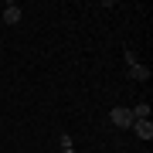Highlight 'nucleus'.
<instances>
[{
	"mask_svg": "<svg viewBox=\"0 0 153 153\" xmlns=\"http://www.w3.org/2000/svg\"><path fill=\"white\" fill-rule=\"evenodd\" d=\"M109 123L116 126V129H129L133 126V112L126 109V105H112L109 109Z\"/></svg>",
	"mask_w": 153,
	"mask_h": 153,
	"instance_id": "f257e3e1",
	"label": "nucleus"
},
{
	"mask_svg": "<svg viewBox=\"0 0 153 153\" xmlns=\"http://www.w3.org/2000/svg\"><path fill=\"white\" fill-rule=\"evenodd\" d=\"M129 129L136 133L140 140H146V143L153 140V123H150V119H133V126H129Z\"/></svg>",
	"mask_w": 153,
	"mask_h": 153,
	"instance_id": "f03ea898",
	"label": "nucleus"
},
{
	"mask_svg": "<svg viewBox=\"0 0 153 153\" xmlns=\"http://www.w3.org/2000/svg\"><path fill=\"white\" fill-rule=\"evenodd\" d=\"M129 78H133V82H150V68L136 61V65H129Z\"/></svg>",
	"mask_w": 153,
	"mask_h": 153,
	"instance_id": "7ed1b4c3",
	"label": "nucleus"
},
{
	"mask_svg": "<svg viewBox=\"0 0 153 153\" xmlns=\"http://www.w3.org/2000/svg\"><path fill=\"white\" fill-rule=\"evenodd\" d=\"M0 17H4V24H17V21H21V7H17V4H7Z\"/></svg>",
	"mask_w": 153,
	"mask_h": 153,
	"instance_id": "20e7f679",
	"label": "nucleus"
},
{
	"mask_svg": "<svg viewBox=\"0 0 153 153\" xmlns=\"http://www.w3.org/2000/svg\"><path fill=\"white\" fill-rule=\"evenodd\" d=\"M129 112H133V119H150V102H136Z\"/></svg>",
	"mask_w": 153,
	"mask_h": 153,
	"instance_id": "39448f33",
	"label": "nucleus"
},
{
	"mask_svg": "<svg viewBox=\"0 0 153 153\" xmlns=\"http://www.w3.org/2000/svg\"><path fill=\"white\" fill-rule=\"evenodd\" d=\"M61 153H78V150H75V143H71V136H68V133H61Z\"/></svg>",
	"mask_w": 153,
	"mask_h": 153,
	"instance_id": "423d86ee",
	"label": "nucleus"
},
{
	"mask_svg": "<svg viewBox=\"0 0 153 153\" xmlns=\"http://www.w3.org/2000/svg\"><path fill=\"white\" fill-rule=\"evenodd\" d=\"M123 58H126V65H136V61H140V58H136V51H133V48H126V51H123Z\"/></svg>",
	"mask_w": 153,
	"mask_h": 153,
	"instance_id": "0eeeda50",
	"label": "nucleus"
}]
</instances>
